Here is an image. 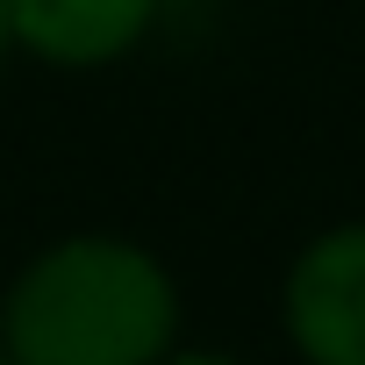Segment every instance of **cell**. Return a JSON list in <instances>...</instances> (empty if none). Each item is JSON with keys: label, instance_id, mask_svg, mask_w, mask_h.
Listing matches in <instances>:
<instances>
[{"label": "cell", "instance_id": "obj_1", "mask_svg": "<svg viewBox=\"0 0 365 365\" xmlns=\"http://www.w3.org/2000/svg\"><path fill=\"white\" fill-rule=\"evenodd\" d=\"M179 336L172 272L122 237H65L0 294L8 365H158Z\"/></svg>", "mask_w": 365, "mask_h": 365}, {"label": "cell", "instance_id": "obj_2", "mask_svg": "<svg viewBox=\"0 0 365 365\" xmlns=\"http://www.w3.org/2000/svg\"><path fill=\"white\" fill-rule=\"evenodd\" d=\"M287 344L308 365H365V222L322 230L279 287Z\"/></svg>", "mask_w": 365, "mask_h": 365}, {"label": "cell", "instance_id": "obj_3", "mask_svg": "<svg viewBox=\"0 0 365 365\" xmlns=\"http://www.w3.org/2000/svg\"><path fill=\"white\" fill-rule=\"evenodd\" d=\"M150 22L158 0H8V43L65 72L129 58Z\"/></svg>", "mask_w": 365, "mask_h": 365}, {"label": "cell", "instance_id": "obj_4", "mask_svg": "<svg viewBox=\"0 0 365 365\" xmlns=\"http://www.w3.org/2000/svg\"><path fill=\"white\" fill-rule=\"evenodd\" d=\"M158 365H237V358H222V351H165Z\"/></svg>", "mask_w": 365, "mask_h": 365}, {"label": "cell", "instance_id": "obj_5", "mask_svg": "<svg viewBox=\"0 0 365 365\" xmlns=\"http://www.w3.org/2000/svg\"><path fill=\"white\" fill-rule=\"evenodd\" d=\"M0 58H8V0H0Z\"/></svg>", "mask_w": 365, "mask_h": 365}, {"label": "cell", "instance_id": "obj_6", "mask_svg": "<svg viewBox=\"0 0 365 365\" xmlns=\"http://www.w3.org/2000/svg\"><path fill=\"white\" fill-rule=\"evenodd\" d=\"M0 365H8V358H0Z\"/></svg>", "mask_w": 365, "mask_h": 365}]
</instances>
